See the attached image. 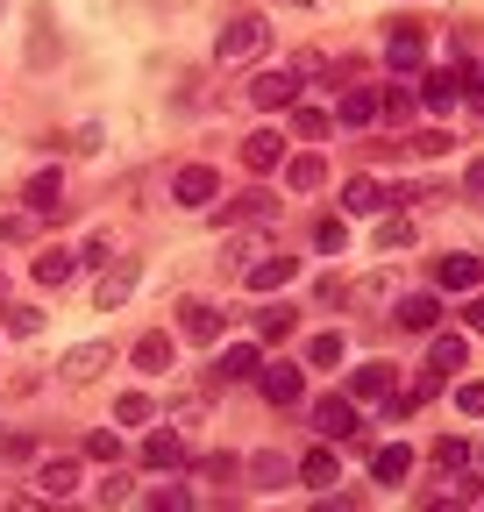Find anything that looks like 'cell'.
<instances>
[{"label":"cell","instance_id":"1","mask_svg":"<svg viewBox=\"0 0 484 512\" xmlns=\"http://www.w3.org/2000/svg\"><path fill=\"white\" fill-rule=\"evenodd\" d=\"M264 50H271V22H264V15H228L221 36H214V57H221V64H250V57H264Z\"/></svg>","mask_w":484,"mask_h":512},{"label":"cell","instance_id":"2","mask_svg":"<svg viewBox=\"0 0 484 512\" xmlns=\"http://www.w3.org/2000/svg\"><path fill=\"white\" fill-rule=\"evenodd\" d=\"M257 392H264L271 406H299V399H307V370H299L292 356H278V363L257 370Z\"/></svg>","mask_w":484,"mask_h":512},{"label":"cell","instance_id":"3","mask_svg":"<svg viewBox=\"0 0 484 512\" xmlns=\"http://www.w3.org/2000/svg\"><path fill=\"white\" fill-rule=\"evenodd\" d=\"M171 200H178V207H214V200H221V171H214V164L171 171Z\"/></svg>","mask_w":484,"mask_h":512},{"label":"cell","instance_id":"4","mask_svg":"<svg viewBox=\"0 0 484 512\" xmlns=\"http://www.w3.org/2000/svg\"><path fill=\"white\" fill-rule=\"evenodd\" d=\"M250 100H257L264 114L292 107V100H299V64H271V72H257V79H250Z\"/></svg>","mask_w":484,"mask_h":512},{"label":"cell","instance_id":"5","mask_svg":"<svg viewBox=\"0 0 484 512\" xmlns=\"http://www.w3.org/2000/svg\"><path fill=\"white\" fill-rule=\"evenodd\" d=\"M299 278V256H285V249H264L257 264H242V285L250 292H285Z\"/></svg>","mask_w":484,"mask_h":512},{"label":"cell","instance_id":"6","mask_svg":"<svg viewBox=\"0 0 484 512\" xmlns=\"http://www.w3.org/2000/svg\"><path fill=\"white\" fill-rule=\"evenodd\" d=\"M342 392H349L356 406H371V399H392V392H399V370H392V363H356V370L342 377Z\"/></svg>","mask_w":484,"mask_h":512},{"label":"cell","instance_id":"7","mask_svg":"<svg viewBox=\"0 0 484 512\" xmlns=\"http://www.w3.org/2000/svg\"><path fill=\"white\" fill-rule=\"evenodd\" d=\"M314 434H321V441H356V399H349V392L314 399Z\"/></svg>","mask_w":484,"mask_h":512},{"label":"cell","instance_id":"8","mask_svg":"<svg viewBox=\"0 0 484 512\" xmlns=\"http://www.w3.org/2000/svg\"><path fill=\"white\" fill-rule=\"evenodd\" d=\"M257 370H264V349L257 342H228L214 356V384H257Z\"/></svg>","mask_w":484,"mask_h":512},{"label":"cell","instance_id":"9","mask_svg":"<svg viewBox=\"0 0 484 512\" xmlns=\"http://www.w3.org/2000/svg\"><path fill=\"white\" fill-rule=\"evenodd\" d=\"M435 285H442V292H456V299H470V292L484 285V264H477L470 249H449L442 264H435Z\"/></svg>","mask_w":484,"mask_h":512},{"label":"cell","instance_id":"10","mask_svg":"<svg viewBox=\"0 0 484 512\" xmlns=\"http://www.w3.org/2000/svg\"><path fill=\"white\" fill-rule=\"evenodd\" d=\"M22 207H29L36 221H57V214L72 207V200H65V178H57V171H36V178L22 185Z\"/></svg>","mask_w":484,"mask_h":512},{"label":"cell","instance_id":"11","mask_svg":"<svg viewBox=\"0 0 484 512\" xmlns=\"http://www.w3.org/2000/svg\"><path fill=\"white\" fill-rule=\"evenodd\" d=\"M420 57H428V29H420V22H399V29L385 36V64H392V72H420Z\"/></svg>","mask_w":484,"mask_h":512},{"label":"cell","instance_id":"12","mask_svg":"<svg viewBox=\"0 0 484 512\" xmlns=\"http://www.w3.org/2000/svg\"><path fill=\"white\" fill-rule=\"evenodd\" d=\"M385 114V93L378 86H342V100H335V121L342 128H371Z\"/></svg>","mask_w":484,"mask_h":512},{"label":"cell","instance_id":"13","mask_svg":"<svg viewBox=\"0 0 484 512\" xmlns=\"http://www.w3.org/2000/svg\"><path fill=\"white\" fill-rule=\"evenodd\" d=\"M221 328H228V320H221L214 299H186V306H178V335H186V342H221Z\"/></svg>","mask_w":484,"mask_h":512},{"label":"cell","instance_id":"14","mask_svg":"<svg viewBox=\"0 0 484 512\" xmlns=\"http://www.w3.org/2000/svg\"><path fill=\"white\" fill-rule=\"evenodd\" d=\"M292 470H299V484H314V491H335V484H342V456H335V441L307 448V456H299Z\"/></svg>","mask_w":484,"mask_h":512},{"label":"cell","instance_id":"15","mask_svg":"<svg viewBox=\"0 0 484 512\" xmlns=\"http://www.w3.org/2000/svg\"><path fill=\"white\" fill-rule=\"evenodd\" d=\"M36 491H43L50 505H65V498L79 491V463H72V456H43V463H36Z\"/></svg>","mask_w":484,"mask_h":512},{"label":"cell","instance_id":"16","mask_svg":"<svg viewBox=\"0 0 484 512\" xmlns=\"http://www.w3.org/2000/svg\"><path fill=\"white\" fill-rule=\"evenodd\" d=\"M392 207V192L371 178V171H356V178H342V214H385Z\"/></svg>","mask_w":484,"mask_h":512},{"label":"cell","instance_id":"17","mask_svg":"<svg viewBox=\"0 0 484 512\" xmlns=\"http://www.w3.org/2000/svg\"><path fill=\"white\" fill-rule=\"evenodd\" d=\"M136 278H143V271H136V256H114V264L100 271V292H93V299H100V313H114L121 299H129V292H136Z\"/></svg>","mask_w":484,"mask_h":512},{"label":"cell","instance_id":"18","mask_svg":"<svg viewBox=\"0 0 484 512\" xmlns=\"http://www.w3.org/2000/svg\"><path fill=\"white\" fill-rule=\"evenodd\" d=\"M107 363H114V349H107V342H79V349H65V356H57V370H65L72 384H93Z\"/></svg>","mask_w":484,"mask_h":512},{"label":"cell","instance_id":"19","mask_svg":"<svg viewBox=\"0 0 484 512\" xmlns=\"http://www.w3.org/2000/svg\"><path fill=\"white\" fill-rule=\"evenodd\" d=\"M178 463H186V434H178V427H157L150 441H143V470H178Z\"/></svg>","mask_w":484,"mask_h":512},{"label":"cell","instance_id":"20","mask_svg":"<svg viewBox=\"0 0 484 512\" xmlns=\"http://www.w3.org/2000/svg\"><path fill=\"white\" fill-rule=\"evenodd\" d=\"M242 164H250L257 178L278 171V164H285V136H278V128H257V136H242Z\"/></svg>","mask_w":484,"mask_h":512},{"label":"cell","instance_id":"21","mask_svg":"<svg viewBox=\"0 0 484 512\" xmlns=\"http://www.w3.org/2000/svg\"><path fill=\"white\" fill-rule=\"evenodd\" d=\"M371 477L399 491V484L413 477V448H406V441H385V448H371Z\"/></svg>","mask_w":484,"mask_h":512},{"label":"cell","instance_id":"22","mask_svg":"<svg viewBox=\"0 0 484 512\" xmlns=\"http://www.w3.org/2000/svg\"><path fill=\"white\" fill-rule=\"evenodd\" d=\"M399 328L435 335V328H442V299H435V292H406V299H399Z\"/></svg>","mask_w":484,"mask_h":512},{"label":"cell","instance_id":"23","mask_svg":"<svg viewBox=\"0 0 484 512\" xmlns=\"http://www.w3.org/2000/svg\"><path fill=\"white\" fill-rule=\"evenodd\" d=\"M72 278H79V249L50 242V249L36 256V285H72Z\"/></svg>","mask_w":484,"mask_h":512},{"label":"cell","instance_id":"24","mask_svg":"<svg viewBox=\"0 0 484 512\" xmlns=\"http://www.w3.org/2000/svg\"><path fill=\"white\" fill-rule=\"evenodd\" d=\"M285 185H292V192H321V185H328V157H314V150L285 157Z\"/></svg>","mask_w":484,"mask_h":512},{"label":"cell","instance_id":"25","mask_svg":"<svg viewBox=\"0 0 484 512\" xmlns=\"http://www.w3.org/2000/svg\"><path fill=\"white\" fill-rule=\"evenodd\" d=\"M250 477H257L264 491H278V484H292L299 470H292V456H285V448H257V456H250Z\"/></svg>","mask_w":484,"mask_h":512},{"label":"cell","instance_id":"26","mask_svg":"<svg viewBox=\"0 0 484 512\" xmlns=\"http://www.w3.org/2000/svg\"><path fill=\"white\" fill-rule=\"evenodd\" d=\"M463 93H470V72H463V64H449V72H435V79H428V107H435V114H449Z\"/></svg>","mask_w":484,"mask_h":512},{"label":"cell","instance_id":"27","mask_svg":"<svg viewBox=\"0 0 484 512\" xmlns=\"http://www.w3.org/2000/svg\"><path fill=\"white\" fill-rule=\"evenodd\" d=\"M463 363H470V342H463V335H435V342H428V370H435V377H456Z\"/></svg>","mask_w":484,"mask_h":512},{"label":"cell","instance_id":"28","mask_svg":"<svg viewBox=\"0 0 484 512\" xmlns=\"http://www.w3.org/2000/svg\"><path fill=\"white\" fill-rule=\"evenodd\" d=\"M129 363H136L143 377H164V370H171V335H143V342L129 349Z\"/></svg>","mask_w":484,"mask_h":512},{"label":"cell","instance_id":"29","mask_svg":"<svg viewBox=\"0 0 484 512\" xmlns=\"http://www.w3.org/2000/svg\"><path fill=\"white\" fill-rule=\"evenodd\" d=\"M271 214H278V200H271L264 185H250V192H242V200L228 207V221H250V228H257V221H271Z\"/></svg>","mask_w":484,"mask_h":512},{"label":"cell","instance_id":"30","mask_svg":"<svg viewBox=\"0 0 484 512\" xmlns=\"http://www.w3.org/2000/svg\"><path fill=\"white\" fill-rule=\"evenodd\" d=\"M349 306H363V313L392 306V278H385V271H378V278H356V285H349Z\"/></svg>","mask_w":484,"mask_h":512},{"label":"cell","instance_id":"31","mask_svg":"<svg viewBox=\"0 0 484 512\" xmlns=\"http://www.w3.org/2000/svg\"><path fill=\"white\" fill-rule=\"evenodd\" d=\"M435 470H442V477L456 484V477L470 470V441H456V434H442V441H435Z\"/></svg>","mask_w":484,"mask_h":512},{"label":"cell","instance_id":"32","mask_svg":"<svg viewBox=\"0 0 484 512\" xmlns=\"http://www.w3.org/2000/svg\"><path fill=\"white\" fill-rule=\"evenodd\" d=\"M150 413H157L150 392H121V399H114V420H121V427H150Z\"/></svg>","mask_w":484,"mask_h":512},{"label":"cell","instance_id":"33","mask_svg":"<svg viewBox=\"0 0 484 512\" xmlns=\"http://www.w3.org/2000/svg\"><path fill=\"white\" fill-rule=\"evenodd\" d=\"M86 456H93V463H107V470H121V434L93 427V434H86Z\"/></svg>","mask_w":484,"mask_h":512},{"label":"cell","instance_id":"34","mask_svg":"<svg viewBox=\"0 0 484 512\" xmlns=\"http://www.w3.org/2000/svg\"><path fill=\"white\" fill-rule=\"evenodd\" d=\"M143 512H193V491H186V484H164V491L143 498Z\"/></svg>","mask_w":484,"mask_h":512},{"label":"cell","instance_id":"35","mask_svg":"<svg viewBox=\"0 0 484 512\" xmlns=\"http://www.w3.org/2000/svg\"><path fill=\"white\" fill-rule=\"evenodd\" d=\"M8 320V335H43V306H0Z\"/></svg>","mask_w":484,"mask_h":512},{"label":"cell","instance_id":"36","mask_svg":"<svg viewBox=\"0 0 484 512\" xmlns=\"http://www.w3.org/2000/svg\"><path fill=\"white\" fill-rule=\"evenodd\" d=\"M314 249H321V256H349V228H342V221H321V228H314Z\"/></svg>","mask_w":484,"mask_h":512},{"label":"cell","instance_id":"37","mask_svg":"<svg viewBox=\"0 0 484 512\" xmlns=\"http://www.w3.org/2000/svg\"><path fill=\"white\" fill-rule=\"evenodd\" d=\"M307 363H314V370H335V363H342V335H314V342H307Z\"/></svg>","mask_w":484,"mask_h":512},{"label":"cell","instance_id":"38","mask_svg":"<svg viewBox=\"0 0 484 512\" xmlns=\"http://www.w3.org/2000/svg\"><path fill=\"white\" fill-rule=\"evenodd\" d=\"M257 335H264V342H285V335H292V306H271V313H257Z\"/></svg>","mask_w":484,"mask_h":512},{"label":"cell","instance_id":"39","mask_svg":"<svg viewBox=\"0 0 484 512\" xmlns=\"http://www.w3.org/2000/svg\"><path fill=\"white\" fill-rule=\"evenodd\" d=\"M292 128H299V136H314V143H321V136H328V114H321V107H299V100H292Z\"/></svg>","mask_w":484,"mask_h":512},{"label":"cell","instance_id":"40","mask_svg":"<svg viewBox=\"0 0 484 512\" xmlns=\"http://www.w3.org/2000/svg\"><path fill=\"white\" fill-rule=\"evenodd\" d=\"M456 413L484 420V384H477V377H463V384H456Z\"/></svg>","mask_w":484,"mask_h":512},{"label":"cell","instance_id":"41","mask_svg":"<svg viewBox=\"0 0 484 512\" xmlns=\"http://www.w3.org/2000/svg\"><path fill=\"white\" fill-rule=\"evenodd\" d=\"M406 242H413V221H406V214H392V221L378 228V249H406Z\"/></svg>","mask_w":484,"mask_h":512},{"label":"cell","instance_id":"42","mask_svg":"<svg viewBox=\"0 0 484 512\" xmlns=\"http://www.w3.org/2000/svg\"><path fill=\"white\" fill-rule=\"evenodd\" d=\"M114 256H121V249H114V235H93V242L79 249V264H100V271H107V264H114Z\"/></svg>","mask_w":484,"mask_h":512},{"label":"cell","instance_id":"43","mask_svg":"<svg viewBox=\"0 0 484 512\" xmlns=\"http://www.w3.org/2000/svg\"><path fill=\"white\" fill-rule=\"evenodd\" d=\"M413 157H449V136H442V128H420V136H413Z\"/></svg>","mask_w":484,"mask_h":512},{"label":"cell","instance_id":"44","mask_svg":"<svg viewBox=\"0 0 484 512\" xmlns=\"http://www.w3.org/2000/svg\"><path fill=\"white\" fill-rule=\"evenodd\" d=\"M29 228H36V214H29V207H22V214H8V221H0V242H22V235H29Z\"/></svg>","mask_w":484,"mask_h":512},{"label":"cell","instance_id":"45","mask_svg":"<svg viewBox=\"0 0 484 512\" xmlns=\"http://www.w3.org/2000/svg\"><path fill=\"white\" fill-rule=\"evenodd\" d=\"M463 192H470V200L484 207V157H470V164H463Z\"/></svg>","mask_w":484,"mask_h":512},{"label":"cell","instance_id":"46","mask_svg":"<svg viewBox=\"0 0 484 512\" xmlns=\"http://www.w3.org/2000/svg\"><path fill=\"white\" fill-rule=\"evenodd\" d=\"M100 498H107V505H121V498H129V477L107 470V477H100Z\"/></svg>","mask_w":484,"mask_h":512},{"label":"cell","instance_id":"47","mask_svg":"<svg viewBox=\"0 0 484 512\" xmlns=\"http://www.w3.org/2000/svg\"><path fill=\"white\" fill-rule=\"evenodd\" d=\"M385 114H392V121H406V114H413V93H406V86H392V93H385Z\"/></svg>","mask_w":484,"mask_h":512},{"label":"cell","instance_id":"48","mask_svg":"<svg viewBox=\"0 0 484 512\" xmlns=\"http://www.w3.org/2000/svg\"><path fill=\"white\" fill-rule=\"evenodd\" d=\"M463 320H470V328L484 335V292H470V299H463Z\"/></svg>","mask_w":484,"mask_h":512},{"label":"cell","instance_id":"49","mask_svg":"<svg viewBox=\"0 0 484 512\" xmlns=\"http://www.w3.org/2000/svg\"><path fill=\"white\" fill-rule=\"evenodd\" d=\"M314 512H356V505H349V491H321V505H314Z\"/></svg>","mask_w":484,"mask_h":512},{"label":"cell","instance_id":"50","mask_svg":"<svg viewBox=\"0 0 484 512\" xmlns=\"http://www.w3.org/2000/svg\"><path fill=\"white\" fill-rule=\"evenodd\" d=\"M0 512H50V505H36V498H8Z\"/></svg>","mask_w":484,"mask_h":512},{"label":"cell","instance_id":"51","mask_svg":"<svg viewBox=\"0 0 484 512\" xmlns=\"http://www.w3.org/2000/svg\"><path fill=\"white\" fill-rule=\"evenodd\" d=\"M428 512H463V498H435V505H428Z\"/></svg>","mask_w":484,"mask_h":512},{"label":"cell","instance_id":"52","mask_svg":"<svg viewBox=\"0 0 484 512\" xmlns=\"http://www.w3.org/2000/svg\"><path fill=\"white\" fill-rule=\"evenodd\" d=\"M470 93H484V64H470Z\"/></svg>","mask_w":484,"mask_h":512},{"label":"cell","instance_id":"53","mask_svg":"<svg viewBox=\"0 0 484 512\" xmlns=\"http://www.w3.org/2000/svg\"><path fill=\"white\" fill-rule=\"evenodd\" d=\"M278 8H314V0H278Z\"/></svg>","mask_w":484,"mask_h":512},{"label":"cell","instance_id":"54","mask_svg":"<svg viewBox=\"0 0 484 512\" xmlns=\"http://www.w3.org/2000/svg\"><path fill=\"white\" fill-rule=\"evenodd\" d=\"M477 463H484V448H477Z\"/></svg>","mask_w":484,"mask_h":512}]
</instances>
